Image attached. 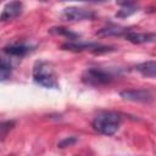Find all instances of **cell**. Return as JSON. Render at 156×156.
I'll use <instances>...</instances> for the list:
<instances>
[{
	"label": "cell",
	"mask_w": 156,
	"mask_h": 156,
	"mask_svg": "<svg viewBox=\"0 0 156 156\" xmlns=\"http://www.w3.org/2000/svg\"><path fill=\"white\" fill-rule=\"evenodd\" d=\"M33 79L41 87L58 89V82L54 68L44 61H38L33 67Z\"/></svg>",
	"instance_id": "obj_2"
},
{
	"label": "cell",
	"mask_w": 156,
	"mask_h": 156,
	"mask_svg": "<svg viewBox=\"0 0 156 156\" xmlns=\"http://www.w3.org/2000/svg\"><path fill=\"white\" fill-rule=\"evenodd\" d=\"M49 32H50L51 34H56V35H65L66 38H68V39H71V40L79 38V34L73 33V32H71L69 29L63 28V27H52V28L49 29Z\"/></svg>",
	"instance_id": "obj_13"
},
{
	"label": "cell",
	"mask_w": 156,
	"mask_h": 156,
	"mask_svg": "<svg viewBox=\"0 0 156 156\" xmlns=\"http://www.w3.org/2000/svg\"><path fill=\"white\" fill-rule=\"evenodd\" d=\"M119 96L123 100L133 102H151L154 100V94L147 89H126L119 93Z\"/></svg>",
	"instance_id": "obj_4"
},
{
	"label": "cell",
	"mask_w": 156,
	"mask_h": 156,
	"mask_svg": "<svg viewBox=\"0 0 156 156\" xmlns=\"http://www.w3.org/2000/svg\"><path fill=\"white\" fill-rule=\"evenodd\" d=\"M112 79H113V77L111 73H108L105 69L96 68V67L88 68L82 73V82L89 87L107 85L112 82Z\"/></svg>",
	"instance_id": "obj_3"
},
{
	"label": "cell",
	"mask_w": 156,
	"mask_h": 156,
	"mask_svg": "<svg viewBox=\"0 0 156 156\" xmlns=\"http://www.w3.org/2000/svg\"><path fill=\"white\" fill-rule=\"evenodd\" d=\"M63 21H68V22H76V21H84V20H93L95 17V13L90 10L83 9V7H76V6H71V7H66L62 11L61 15Z\"/></svg>",
	"instance_id": "obj_5"
},
{
	"label": "cell",
	"mask_w": 156,
	"mask_h": 156,
	"mask_svg": "<svg viewBox=\"0 0 156 156\" xmlns=\"http://www.w3.org/2000/svg\"><path fill=\"white\" fill-rule=\"evenodd\" d=\"M135 71H138L139 73H141L145 77L155 78V76H156V62L154 60H150V61L139 63V65L135 66Z\"/></svg>",
	"instance_id": "obj_9"
},
{
	"label": "cell",
	"mask_w": 156,
	"mask_h": 156,
	"mask_svg": "<svg viewBox=\"0 0 156 156\" xmlns=\"http://www.w3.org/2000/svg\"><path fill=\"white\" fill-rule=\"evenodd\" d=\"M128 32H129L128 28L111 24V26H107V27H104V28L99 29L96 32V34L101 35V37H106V35H126Z\"/></svg>",
	"instance_id": "obj_10"
},
{
	"label": "cell",
	"mask_w": 156,
	"mask_h": 156,
	"mask_svg": "<svg viewBox=\"0 0 156 156\" xmlns=\"http://www.w3.org/2000/svg\"><path fill=\"white\" fill-rule=\"evenodd\" d=\"M77 138L76 136H68V138H65L63 140H61L58 144H57V146L58 147H67V146H72L74 143H77Z\"/></svg>",
	"instance_id": "obj_16"
},
{
	"label": "cell",
	"mask_w": 156,
	"mask_h": 156,
	"mask_svg": "<svg viewBox=\"0 0 156 156\" xmlns=\"http://www.w3.org/2000/svg\"><path fill=\"white\" fill-rule=\"evenodd\" d=\"M22 9H23V5L20 1H12L6 4L2 10V13L0 15V21H10L16 18L22 13Z\"/></svg>",
	"instance_id": "obj_6"
},
{
	"label": "cell",
	"mask_w": 156,
	"mask_h": 156,
	"mask_svg": "<svg viewBox=\"0 0 156 156\" xmlns=\"http://www.w3.org/2000/svg\"><path fill=\"white\" fill-rule=\"evenodd\" d=\"M10 77H11V66L6 61L0 60V82L6 80Z\"/></svg>",
	"instance_id": "obj_15"
},
{
	"label": "cell",
	"mask_w": 156,
	"mask_h": 156,
	"mask_svg": "<svg viewBox=\"0 0 156 156\" xmlns=\"http://www.w3.org/2000/svg\"><path fill=\"white\" fill-rule=\"evenodd\" d=\"M119 5L122 6V9L116 13L117 17L124 18V17H128L138 11V7L134 2H119Z\"/></svg>",
	"instance_id": "obj_12"
},
{
	"label": "cell",
	"mask_w": 156,
	"mask_h": 156,
	"mask_svg": "<svg viewBox=\"0 0 156 156\" xmlns=\"http://www.w3.org/2000/svg\"><path fill=\"white\" fill-rule=\"evenodd\" d=\"M30 46L28 45H10L4 48V51L9 55H13V56H24L26 54H28L30 51Z\"/></svg>",
	"instance_id": "obj_11"
},
{
	"label": "cell",
	"mask_w": 156,
	"mask_h": 156,
	"mask_svg": "<svg viewBox=\"0 0 156 156\" xmlns=\"http://www.w3.org/2000/svg\"><path fill=\"white\" fill-rule=\"evenodd\" d=\"M121 124V116L116 112L104 111L96 115L93 119V127L101 134L105 135H113Z\"/></svg>",
	"instance_id": "obj_1"
},
{
	"label": "cell",
	"mask_w": 156,
	"mask_h": 156,
	"mask_svg": "<svg viewBox=\"0 0 156 156\" xmlns=\"http://www.w3.org/2000/svg\"><path fill=\"white\" fill-rule=\"evenodd\" d=\"M100 45L96 43H65L62 44V49L63 50H69V51H84V50H90L93 52H95V50L99 48Z\"/></svg>",
	"instance_id": "obj_8"
},
{
	"label": "cell",
	"mask_w": 156,
	"mask_h": 156,
	"mask_svg": "<svg viewBox=\"0 0 156 156\" xmlns=\"http://www.w3.org/2000/svg\"><path fill=\"white\" fill-rule=\"evenodd\" d=\"M15 127V121H5V122H0V141L4 140L9 132Z\"/></svg>",
	"instance_id": "obj_14"
},
{
	"label": "cell",
	"mask_w": 156,
	"mask_h": 156,
	"mask_svg": "<svg viewBox=\"0 0 156 156\" xmlns=\"http://www.w3.org/2000/svg\"><path fill=\"white\" fill-rule=\"evenodd\" d=\"M126 39L133 44H145V43H154L156 39L155 33H136V32H128Z\"/></svg>",
	"instance_id": "obj_7"
}]
</instances>
